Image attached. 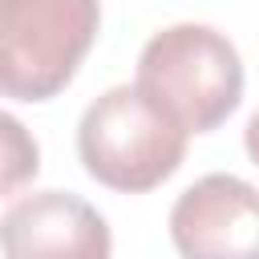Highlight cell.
<instances>
[{
	"mask_svg": "<svg viewBox=\"0 0 259 259\" xmlns=\"http://www.w3.org/2000/svg\"><path fill=\"white\" fill-rule=\"evenodd\" d=\"M186 138L190 134L142 85H113L81 113L77 154L85 174L101 186L142 194L182 166Z\"/></svg>",
	"mask_w": 259,
	"mask_h": 259,
	"instance_id": "6da1fadb",
	"label": "cell"
},
{
	"mask_svg": "<svg viewBox=\"0 0 259 259\" xmlns=\"http://www.w3.org/2000/svg\"><path fill=\"white\" fill-rule=\"evenodd\" d=\"M186 134L219 130L243 97L239 49L210 24H170L138 57V81Z\"/></svg>",
	"mask_w": 259,
	"mask_h": 259,
	"instance_id": "7a4b0ae2",
	"label": "cell"
},
{
	"mask_svg": "<svg viewBox=\"0 0 259 259\" xmlns=\"http://www.w3.org/2000/svg\"><path fill=\"white\" fill-rule=\"evenodd\" d=\"M97 0H0V89L12 101H49L97 40Z\"/></svg>",
	"mask_w": 259,
	"mask_h": 259,
	"instance_id": "3957f363",
	"label": "cell"
},
{
	"mask_svg": "<svg viewBox=\"0 0 259 259\" xmlns=\"http://www.w3.org/2000/svg\"><path fill=\"white\" fill-rule=\"evenodd\" d=\"M182 259H259V190L235 174H206L170 206Z\"/></svg>",
	"mask_w": 259,
	"mask_h": 259,
	"instance_id": "277c9868",
	"label": "cell"
},
{
	"mask_svg": "<svg viewBox=\"0 0 259 259\" xmlns=\"http://www.w3.org/2000/svg\"><path fill=\"white\" fill-rule=\"evenodd\" d=\"M4 259H109L105 219L69 190H36L16 198L0 223Z\"/></svg>",
	"mask_w": 259,
	"mask_h": 259,
	"instance_id": "5b68a950",
	"label": "cell"
},
{
	"mask_svg": "<svg viewBox=\"0 0 259 259\" xmlns=\"http://www.w3.org/2000/svg\"><path fill=\"white\" fill-rule=\"evenodd\" d=\"M4 138H8V170H4V190L12 194L16 182L24 174H36V146H28L24 154L16 150L20 146V121L16 117H4Z\"/></svg>",
	"mask_w": 259,
	"mask_h": 259,
	"instance_id": "8992f818",
	"label": "cell"
},
{
	"mask_svg": "<svg viewBox=\"0 0 259 259\" xmlns=\"http://www.w3.org/2000/svg\"><path fill=\"white\" fill-rule=\"evenodd\" d=\"M243 146H247V158L259 166V109L251 113V121H247V130H243Z\"/></svg>",
	"mask_w": 259,
	"mask_h": 259,
	"instance_id": "52a82bcc",
	"label": "cell"
}]
</instances>
